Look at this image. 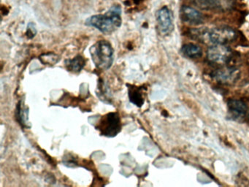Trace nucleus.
Wrapping results in <instances>:
<instances>
[{
  "label": "nucleus",
  "instance_id": "obj_5",
  "mask_svg": "<svg viewBox=\"0 0 249 187\" xmlns=\"http://www.w3.org/2000/svg\"><path fill=\"white\" fill-rule=\"evenodd\" d=\"M207 56L208 60L213 64H226L231 58V51L226 45L216 44L208 48Z\"/></svg>",
  "mask_w": 249,
  "mask_h": 187
},
{
  "label": "nucleus",
  "instance_id": "obj_13",
  "mask_svg": "<svg viewBox=\"0 0 249 187\" xmlns=\"http://www.w3.org/2000/svg\"><path fill=\"white\" fill-rule=\"evenodd\" d=\"M192 2L199 8L209 10L219 7L221 0H192Z\"/></svg>",
  "mask_w": 249,
  "mask_h": 187
},
{
  "label": "nucleus",
  "instance_id": "obj_11",
  "mask_svg": "<svg viewBox=\"0 0 249 187\" xmlns=\"http://www.w3.org/2000/svg\"><path fill=\"white\" fill-rule=\"evenodd\" d=\"M85 59L81 55L76 56L72 59H67L65 61V66L69 71L78 73L82 70L85 66Z\"/></svg>",
  "mask_w": 249,
  "mask_h": 187
},
{
  "label": "nucleus",
  "instance_id": "obj_9",
  "mask_svg": "<svg viewBox=\"0 0 249 187\" xmlns=\"http://www.w3.org/2000/svg\"><path fill=\"white\" fill-rule=\"evenodd\" d=\"M227 106L230 116L234 119L243 118L247 112V105L240 99H230Z\"/></svg>",
  "mask_w": 249,
  "mask_h": 187
},
{
  "label": "nucleus",
  "instance_id": "obj_8",
  "mask_svg": "<svg viewBox=\"0 0 249 187\" xmlns=\"http://www.w3.org/2000/svg\"><path fill=\"white\" fill-rule=\"evenodd\" d=\"M240 73L238 70L232 67H224L219 69L214 73L213 76L217 81L224 84L234 83L238 79Z\"/></svg>",
  "mask_w": 249,
  "mask_h": 187
},
{
  "label": "nucleus",
  "instance_id": "obj_10",
  "mask_svg": "<svg viewBox=\"0 0 249 187\" xmlns=\"http://www.w3.org/2000/svg\"><path fill=\"white\" fill-rule=\"evenodd\" d=\"M128 95L129 100L134 105L141 107L144 103V89L142 87L128 85Z\"/></svg>",
  "mask_w": 249,
  "mask_h": 187
},
{
  "label": "nucleus",
  "instance_id": "obj_12",
  "mask_svg": "<svg viewBox=\"0 0 249 187\" xmlns=\"http://www.w3.org/2000/svg\"><path fill=\"white\" fill-rule=\"evenodd\" d=\"M185 56L189 58H200L202 55V50L199 45L194 43H188L183 45L181 49Z\"/></svg>",
  "mask_w": 249,
  "mask_h": 187
},
{
  "label": "nucleus",
  "instance_id": "obj_14",
  "mask_svg": "<svg viewBox=\"0 0 249 187\" xmlns=\"http://www.w3.org/2000/svg\"><path fill=\"white\" fill-rule=\"evenodd\" d=\"M40 60L44 64L53 65L57 63L59 58L56 54H53V53H48V54H42L40 56Z\"/></svg>",
  "mask_w": 249,
  "mask_h": 187
},
{
  "label": "nucleus",
  "instance_id": "obj_1",
  "mask_svg": "<svg viewBox=\"0 0 249 187\" xmlns=\"http://www.w3.org/2000/svg\"><path fill=\"white\" fill-rule=\"evenodd\" d=\"M122 23V8L119 5L113 6L105 14L95 15L86 20V24L97 28L106 35L117 30Z\"/></svg>",
  "mask_w": 249,
  "mask_h": 187
},
{
  "label": "nucleus",
  "instance_id": "obj_15",
  "mask_svg": "<svg viewBox=\"0 0 249 187\" xmlns=\"http://www.w3.org/2000/svg\"><path fill=\"white\" fill-rule=\"evenodd\" d=\"M18 119H19L21 124H23L24 126H25L26 120L24 119V118H27V111H25L24 108L23 109L22 107L20 105H18Z\"/></svg>",
  "mask_w": 249,
  "mask_h": 187
},
{
  "label": "nucleus",
  "instance_id": "obj_16",
  "mask_svg": "<svg viewBox=\"0 0 249 187\" xmlns=\"http://www.w3.org/2000/svg\"><path fill=\"white\" fill-rule=\"evenodd\" d=\"M27 34H28L29 37L31 38V36L30 35H33V37H34L36 34V27H35L34 24H33V23L29 24L28 26V30H27Z\"/></svg>",
  "mask_w": 249,
  "mask_h": 187
},
{
  "label": "nucleus",
  "instance_id": "obj_17",
  "mask_svg": "<svg viewBox=\"0 0 249 187\" xmlns=\"http://www.w3.org/2000/svg\"></svg>",
  "mask_w": 249,
  "mask_h": 187
},
{
  "label": "nucleus",
  "instance_id": "obj_3",
  "mask_svg": "<svg viewBox=\"0 0 249 187\" xmlns=\"http://www.w3.org/2000/svg\"><path fill=\"white\" fill-rule=\"evenodd\" d=\"M90 54L96 67L100 70H107L113 62V51L111 44L107 40H100L90 48Z\"/></svg>",
  "mask_w": 249,
  "mask_h": 187
},
{
  "label": "nucleus",
  "instance_id": "obj_7",
  "mask_svg": "<svg viewBox=\"0 0 249 187\" xmlns=\"http://www.w3.org/2000/svg\"><path fill=\"white\" fill-rule=\"evenodd\" d=\"M180 19L185 23L191 25H199L204 21L203 16L200 12L186 5L180 9Z\"/></svg>",
  "mask_w": 249,
  "mask_h": 187
},
{
  "label": "nucleus",
  "instance_id": "obj_4",
  "mask_svg": "<svg viewBox=\"0 0 249 187\" xmlns=\"http://www.w3.org/2000/svg\"><path fill=\"white\" fill-rule=\"evenodd\" d=\"M95 127L102 135L108 137H115L122 130V122L119 114L118 112H109L103 115Z\"/></svg>",
  "mask_w": 249,
  "mask_h": 187
},
{
  "label": "nucleus",
  "instance_id": "obj_6",
  "mask_svg": "<svg viewBox=\"0 0 249 187\" xmlns=\"http://www.w3.org/2000/svg\"><path fill=\"white\" fill-rule=\"evenodd\" d=\"M159 29L163 35H167L173 30V15L170 9L164 6L157 13Z\"/></svg>",
  "mask_w": 249,
  "mask_h": 187
},
{
  "label": "nucleus",
  "instance_id": "obj_2",
  "mask_svg": "<svg viewBox=\"0 0 249 187\" xmlns=\"http://www.w3.org/2000/svg\"><path fill=\"white\" fill-rule=\"evenodd\" d=\"M192 36L204 43L213 45L222 44L226 45L235 39L237 35L235 31L230 27H216L211 29H196L192 32Z\"/></svg>",
  "mask_w": 249,
  "mask_h": 187
}]
</instances>
